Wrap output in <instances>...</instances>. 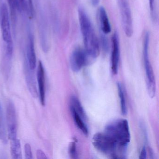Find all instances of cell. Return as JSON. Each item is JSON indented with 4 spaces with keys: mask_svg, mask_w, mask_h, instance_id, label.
Wrapping results in <instances>:
<instances>
[{
    "mask_svg": "<svg viewBox=\"0 0 159 159\" xmlns=\"http://www.w3.org/2000/svg\"><path fill=\"white\" fill-rule=\"evenodd\" d=\"M69 152L70 157L72 159H77L78 158L76 144L74 141L72 142L70 146Z\"/></svg>",
    "mask_w": 159,
    "mask_h": 159,
    "instance_id": "19",
    "label": "cell"
},
{
    "mask_svg": "<svg viewBox=\"0 0 159 159\" xmlns=\"http://www.w3.org/2000/svg\"><path fill=\"white\" fill-rule=\"evenodd\" d=\"M70 109L73 110L84 121L87 120V116L80 100L75 96H72L70 99Z\"/></svg>",
    "mask_w": 159,
    "mask_h": 159,
    "instance_id": "13",
    "label": "cell"
},
{
    "mask_svg": "<svg viewBox=\"0 0 159 159\" xmlns=\"http://www.w3.org/2000/svg\"><path fill=\"white\" fill-rule=\"evenodd\" d=\"M11 153L12 159H22L21 142L19 139H16L11 140Z\"/></svg>",
    "mask_w": 159,
    "mask_h": 159,
    "instance_id": "14",
    "label": "cell"
},
{
    "mask_svg": "<svg viewBox=\"0 0 159 159\" xmlns=\"http://www.w3.org/2000/svg\"><path fill=\"white\" fill-rule=\"evenodd\" d=\"M98 16L102 33L105 35L109 34L111 31V27L107 12L104 7H100L98 9Z\"/></svg>",
    "mask_w": 159,
    "mask_h": 159,
    "instance_id": "12",
    "label": "cell"
},
{
    "mask_svg": "<svg viewBox=\"0 0 159 159\" xmlns=\"http://www.w3.org/2000/svg\"><path fill=\"white\" fill-rule=\"evenodd\" d=\"M70 110L76 125L78 126L80 130L81 131L84 135L87 136L89 134V131L85 121L82 119L80 115H78L73 110L70 109Z\"/></svg>",
    "mask_w": 159,
    "mask_h": 159,
    "instance_id": "15",
    "label": "cell"
},
{
    "mask_svg": "<svg viewBox=\"0 0 159 159\" xmlns=\"http://www.w3.org/2000/svg\"><path fill=\"white\" fill-rule=\"evenodd\" d=\"M36 155L38 159H45L47 158L44 152L40 149H39L37 151Z\"/></svg>",
    "mask_w": 159,
    "mask_h": 159,
    "instance_id": "22",
    "label": "cell"
},
{
    "mask_svg": "<svg viewBox=\"0 0 159 159\" xmlns=\"http://www.w3.org/2000/svg\"><path fill=\"white\" fill-rule=\"evenodd\" d=\"M20 3H21L22 5H25V0H20Z\"/></svg>",
    "mask_w": 159,
    "mask_h": 159,
    "instance_id": "26",
    "label": "cell"
},
{
    "mask_svg": "<svg viewBox=\"0 0 159 159\" xmlns=\"http://www.w3.org/2000/svg\"><path fill=\"white\" fill-rule=\"evenodd\" d=\"M11 12V17L13 23V27H15L17 16H16V11L18 9V4L17 0H8Z\"/></svg>",
    "mask_w": 159,
    "mask_h": 159,
    "instance_id": "18",
    "label": "cell"
},
{
    "mask_svg": "<svg viewBox=\"0 0 159 159\" xmlns=\"http://www.w3.org/2000/svg\"><path fill=\"white\" fill-rule=\"evenodd\" d=\"M91 2H92V4L93 6H96L98 5L99 2V0H91Z\"/></svg>",
    "mask_w": 159,
    "mask_h": 159,
    "instance_id": "25",
    "label": "cell"
},
{
    "mask_svg": "<svg viewBox=\"0 0 159 159\" xmlns=\"http://www.w3.org/2000/svg\"><path fill=\"white\" fill-rule=\"evenodd\" d=\"M25 158L26 159H31L33 158L31 146L29 143H26L25 145Z\"/></svg>",
    "mask_w": 159,
    "mask_h": 159,
    "instance_id": "21",
    "label": "cell"
},
{
    "mask_svg": "<svg viewBox=\"0 0 159 159\" xmlns=\"http://www.w3.org/2000/svg\"><path fill=\"white\" fill-rule=\"evenodd\" d=\"M37 80L39 83L40 100L43 106L45 104V72L42 62L39 61L37 71Z\"/></svg>",
    "mask_w": 159,
    "mask_h": 159,
    "instance_id": "9",
    "label": "cell"
},
{
    "mask_svg": "<svg viewBox=\"0 0 159 159\" xmlns=\"http://www.w3.org/2000/svg\"><path fill=\"white\" fill-rule=\"evenodd\" d=\"M6 124L8 139H17V124L16 111L14 104L12 101L8 102L6 108Z\"/></svg>",
    "mask_w": 159,
    "mask_h": 159,
    "instance_id": "6",
    "label": "cell"
},
{
    "mask_svg": "<svg viewBox=\"0 0 159 159\" xmlns=\"http://www.w3.org/2000/svg\"><path fill=\"white\" fill-rule=\"evenodd\" d=\"M147 151L146 149V146H143V148L140 152V155H139V159H144L147 158Z\"/></svg>",
    "mask_w": 159,
    "mask_h": 159,
    "instance_id": "24",
    "label": "cell"
},
{
    "mask_svg": "<svg viewBox=\"0 0 159 159\" xmlns=\"http://www.w3.org/2000/svg\"><path fill=\"white\" fill-rule=\"evenodd\" d=\"M79 22L82 35L84 51L88 57L96 58L99 55V45L98 39L86 12L81 7L78 10Z\"/></svg>",
    "mask_w": 159,
    "mask_h": 159,
    "instance_id": "2",
    "label": "cell"
},
{
    "mask_svg": "<svg viewBox=\"0 0 159 159\" xmlns=\"http://www.w3.org/2000/svg\"><path fill=\"white\" fill-rule=\"evenodd\" d=\"M101 43L102 48L105 52H107L109 50L108 41L105 34L102 33L101 36Z\"/></svg>",
    "mask_w": 159,
    "mask_h": 159,
    "instance_id": "20",
    "label": "cell"
},
{
    "mask_svg": "<svg viewBox=\"0 0 159 159\" xmlns=\"http://www.w3.org/2000/svg\"><path fill=\"white\" fill-rule=\"evenodd\" d=\"M131 139L128 121L115 120L108 124L104 132L93 136V144L97 150L113 159H125Z\"/></svg>",
    "mask_w": 159,
    "mask_h": 159,
    "instance_id": "1",
    "label": "cell"
},
{
    "mask_svg": "<svg viewBox=\"0 0 159 159\" xmlns=\"http://www.w3.org/2000/svg\"><path fill=\"white\" fill-rule=\"evenodd\" d=\"M0 140L4 143L7 144L8 142V134L5 125V120L3 115V110L0 104Z\"/></svg>",
    "mask_w": 159,
    "mask_h": 159,
    "instance_id": "16",
    "label": "cell"
},
{
    "mask_svg": "<svg viewBox=\"0 0 159 159\" xmlns=\"http://www.w3.org/2000/svg\"><path fill=\"white\" fill-rule=\"evenodd\" d=\"M1 16V25L2 39L6 44V55L8 58H11L13 52V43L11 33L9 11L8 7L5 3H3L2 6Z\"/></svg>",
    "mask_w": 159,
    "mask_h": 159,
    "instance_id": "4",
    "label": "cell"
},
{
    "mask_svg": "<svg viewBox=\"0 0 159 159\" xmlns=\"http://www.w3.org/2000/svg\"><path fill=\"white\" fill-rule=\"evenodd\" d=\"M25 76L26 82L27 85L30 92L33 98L38 97V89H37V83L35 80L34 70L30 69L27 64L25 66Z\"/></svg>",
    "mask_w": 159,
    "mask_h": 159,
    "instance_id": "11",
    "label": "cell"
},
{
    "mask_svg": "<svg viewBox=\"0 0 159 159\" xmlns=\"http://www.w3.org/2000/svg\"><path fill=\"white\" fill-rule=\"evenodd\" d=\"M27 65L32 70H34L37 65V58L35 52L34 37L30 33L28 37V43L27 49Z\"/></svg>",
    "mask_w": 159,
    "mask_h": 159,
    "instance_id": "10",
    "label": "cell"
},
{
    "mask_svg": "<svg viewBox=\"0 0 159 159\" xmlns=\"http://www.w3.org/2000/svg\"><path fill=\"white\" fill-rule=\"evenodd\" d=\"M120 57V42L119 36L115 32L112 37V51L111 55V69L112 74L118 73V67Z\"/></svg>",
    "mask_w": 159,
    "mask_h": 159,
    "instance_id": "8",
    "label": "cell"
},
{
    "mask_svg": "<svg viewBox=\"0 0 159 159\" xmlns=\"http://www.w3.org/2000/svg\"><path fill=\"white\" fill-rule=\"evenodd\" d=\"M28 6L30 16L33 17L34 15V5H33V0H28Z\"/></svg>",
    "mask_w": 159,
    "mask_h": 159,
    "instance_id": "23",
    "label": "cell"
},
{
    "mask_svg": "<svg viewBox=\"0 0 159 159\" xmlns=\"http://www.w3.org/2000/svg\"><path fill=\"white\" fill-rule=\"evenodd\" d=\"M121 17L123 28L127 37H131L133 33L132 14L127 0H118Z\"/></svg>",
    "mask_w": 159,
    "mask_h": 159,
    "instance_id": "5",
    "label": "cell"
},
{
    "mask_svg": "<svg viewBox=\"0 0 159 159\" xmlns=\"http://www.w3.org/2000/svg\"><path fill=\"white\" fill-rule=\"evenodd\" d=\"M149 41L150 34L148 32H147L145 33L143 42V59L146 71V83L148 93L150 97L152 98L155 96L156 93V83L153 69L149 57Z\"/></svg>",
    "mask_w": 159,
    "mask_h": 159,
    "instance_id": "3",
    "label": "cell"
},
{
    "mask_svg": "<svg viewBox=\"0 0 159 159\" xmlns=\"http://www.w3.org/2000/svg\"><path fill=\"white\" fill-rule=\"evenodd\" d=\"M88 56L84 50L78 48L74 50L70 56V66L72 71L78 72L88 62Z\"/></svg>",
    "mask_w": 159,
    "mask_h": 159,
    "instance_id": "7",
    "label": "cell"
},
{
    "mask_svg": "<svg viewBox=\"0 0 159 159\" xmlns=\"http://www.w3.org/2000/svg\"><path fill=\"white\" fill-rule=\"evenodd\" d=\"M117 87L120 99L121 111L123 115H125L127 114V109L123 87L121 84L120 83H118L117 84Z\"/></svg>",
    "mask_w": 159,
    "mask_h": 159,
    "instance_id": "17",
    "label": "cell"
}]
</instances>
